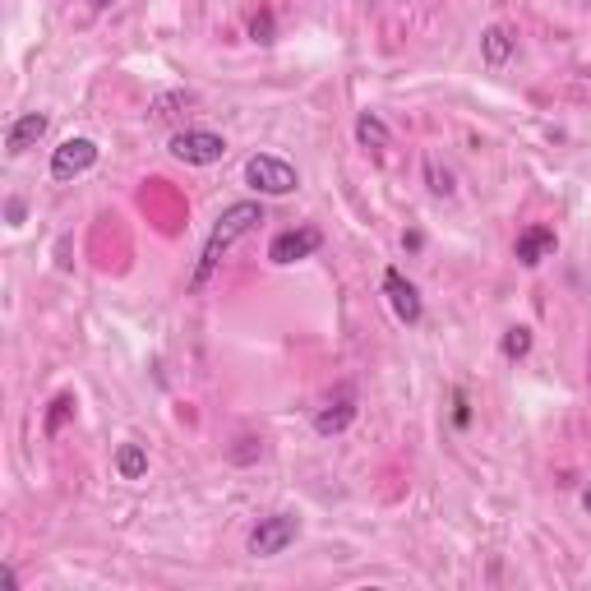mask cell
Returning <instances> with one entry per match:
<instances>
[{
  "label": "cell",
  "instance_id": "cell-1",
  "mask_svg": "<svg viewBox=\"0 0 591 591\" xmlns=\"http://www.w3.org/2000/svg\"><path fill=\"white\" fill-rule=\"evenodd\" d=\"M264 222V208L254 204V199H241V204H231L227 213L218 218V227H213V236H208L204 254H199V268H194V287H204L208 278H213V268L222 264V254L231 250V245L241 241L245 231H254Z\"/></svg>",
  "mask_w": 591,
  "mask_h": 591
},
{
  "label": "cell",
  "instance_id": "cell-2",
  "mask_svg": "<svg viewBox=\"0 0 591 591\" xmlns=\"http://www.w3.org/2000/svg\"><path fill=\"white\" fill-rule=\"evenodd\" d=\"M296 536H301V518H291V513H268V518H259L250 531V555L273 559V555H282L287 545H296Z\"/></svg>",
  "mask_w": 591,
  "mask_h": 591
},
{
  "label": "cell",
  "instance_id": "cell-3",
  "mask_svg": "<svg viewBox=\"0 0 591 591\" xmlns=\"http://www.w3.org/2000/svg\"><path fill=\"white\" fill-rule=\"evenodd\" d=\"M171 157L185 162V167H213L227 157V139L213 130H181L171 134Z\"/></svg>",
  "mask_w": 591,
  "mask_h": 591
},
{
  "label": "cell",
  "instance_id": "cell-4",
  "mask_svg": "<svg viewBox=\"0 0 591 591\" xmlns=\"http://www.w3.org/2000/svg\"><path fill=\"white\" fill-rule=\"evenodd\" d=\"M245 181H250L259 194H291L296 185H301V176H296V167L282 162V157L254 153L250 162H245Z\"/></svg>",
  "mask_w": 591,
  "mask_h": 591
},
{
  "label": "cell",
  "instance_id": "cell-5",
  "mask_svg": "<svg viewBox=\"0 0 591 591\" xmlns=\"http://www.w3.org/2000/svg\"><path fill=\"white\" fill-rule=\"evenodd\" d=\"M97 167V144L93 139H65L56 153H51V181H74L84 171Z\"/></svg>",
  "mask_w": 591,
  "mask_h": 591
},
{
  "label": "cell",
  "instance_id": "cell-6",
  "mask_svg": "<svg viewBox=\"0 0 591 591\" xmlns=\"http://www.w3.org/2000/svg\"><path fill=\"white\" fill-rule=\"evenodd\" d=\"M384 296H388V305H393V314H398L407 328H416L425 319V305H421V291L411 287L407 278H402L398 268H388L384 273Z\"/></svg>",
  "mask_w": 591,
  "mask_h": 591
},
{
  "label": "cell",
  "instance_id": "cell-7",
  "mask_svg": "<svg viewBox=\"0 0 591 591\" xmlns=\"http://www.w3.org/2000/svg\"><path fill=\"white\" fill-rule=\"evenodd\" d=\"M324 245V236L314 227H296V231H282V236H273V245H268V259L273 264H301V259H310L314 250Z\"/></svg>",
  "mask_w": 591,
  "mask_h": 591
},
{
  "label": "cell",
  "instance_id": "cell-8",
  "mask_svg": "<svg viewBox=\"0 0 591 591\" xmlns=\"http://www.w3.org/2000/svg\"><path fill=\"white\" fill-rule=\"evenodd\" d=\"M559 250V236L550 227H527L518 236V245H513V254H518V264L522 268H536V264H545L550 254Z\"/></svg>",
  "mask_w": 591,
  "mask_h": 591
},
{
  "label": "cell",
  "instance_id": "cell-9",
  "mask_svg": "<svg viewBox=\"0 0 591 591\" xmlns=\"http://www.w3.org/2000/svg\"><path fill=\"white\" fill-rule=\"evenodd\" d=\"M42 134H47V116H42V111H24V116L10 125V134H5V153L24 157L28 148H37V139H42Z\"/></svg>",
  "mask_w": 591,
  "mask_h": 591
},
{
  "label": "cell",
  "instance_id": "cell-10",
  "mask_svg": "<svg viewBox=\"0 0 591 591\" xmlns=\"http://www.w3.org/2000/svg\"><path fill=\"white\" fill-rule=\"evenodd\" d=\"M351 421H356V398H351V393H338V398L328 402V407H319V416H314V430H319L324 439H333V435H342Z\"/></svg>",
  "mask_w": 591,
  "mask_h": 591
},
{
  "label": "cell",
  "instance_id": "cell-11",
  "mask_svg": "<svg viewBox=\"0 0 591 591\" xmlns=\"http://www.w3.org/2000/svg\"><path fill=\"white\" fill-rule=\"evenodd\" d=\"M513 47H518V42H513V33H508L504 24H490L481 33V56H485V65H490V70H504L508 56H513Z\"/></svg>",
  "mask_w": 591,
  "mask_h": 591
},
{
  "label": "cell",
  "instance_id": "cell-12",
  "mask_svg": "<svg viewBox=\"0 0 591 591\" xmlns=\"http://www.w3.org/2000/svg\"><path fill=\"white\" fill-rule=\"evenodd\" d=\"M356 144L365 148V153H384L388 144H393V134H388V125L374 116V111H361L356 116Z\"/></svg>",
  "mask_w": 591,
  "mask_h": 591
},
{
  "label": "cell",
  "instance_id": "cell-13",
  "mask_svg": "<svg viewBox=\"0 0 591 591\" xmlns=\"http://www.w3.org/2000/svg\"><path fill=\"white\" fill-rule=\"evenodd\" d=\"M116 471H121V481H144L148 476V453L139 444H121L116 448Z\"/></svg>",
  "mask_w": 591,
  "mask_h": 591
},
{
  "label": "cell",
  "instance_id": "cell-14",
  "mask_svg": "<svg viewBox=\"0 0 591 591\" xmlns=\"http://www.w3.org/2000/svg\"><path fill=\"white\" fill-rule=\"evenodd\" d=\"M499 351H504L508 361H522V356L531 351V328H508L504 342H499Z\"/></svg>",
  "mask_w": 591,
  "mask_h": 591
},
{
  "label": "cell",
  "instance_id": "cell-15",
  "mask_svg": "<svg viewBox=\"0 0 591 591\" xmlns=\"http://www.w3.org/2000/svg\"><path fill=\"white\" fill-rule=\"evenodd\" d=\"M74 393H61V398L51 402V411H47V435H61V425H65V416H74Z\"/></svg>",
  "mask_w": 591,
  "mask_h": 591
},
{
  "label": "cell",
  "instance_id": "cell-16",
  "mask_svg": "<svg viewBox=\"0 0 591 591\" xmlns=\"http://www.w3.org/2000/svg\"><path fill=\"white\" fill-rule=\"evenodd\" d=\"M425 176H430V190H435V194H444V199H448V194H453V176H448V171L439 167L435 157L425 162Z\"/></svg>",
  "mask_w": 591,
  "mask_h": 591
},
{
  "label": "cell",
  "instance_id": "cell-17",
  "mask_svg": "<svg viewBox=\"0 0 591 591\" xmlns=\"http://www.w3.org/2000/svg\"><path fill=\"white\" fill-rule=\"evenodd\" d=\"M241 448H231V462H254L259 453H264V444L259 439H236Z\"/></svg>",
  "mask_w": 591,
  "mask_h": 591
},
{
  "label": "cell",
  "instance_id": "cell-18",
  "mask_svg": "<svg viewBox=\"0 0 591 591\" xmlns=\"http://www.w3.org/2000/svg\"><path fill=\"white\" fill-rule=\"evenodd\" d=\"M250 33H254V42H273V14H254V24H250Z\"/></svg>",
  "mask_w": 591,
  "mask_h": 591
},
{
  "label": "cell",
  "instance_id": "cell-19",
  "mask_svg": "<svg viewBox=\"0 0 591 591\" xmlns=\"http://www.w3.org/2000/svg\"><path fill=\"white\" fill-rule=\"evenodd\" d=\"M453 421H458V425H471V407H467V393H462V388L453 393Z\"/></svg>",
  "mask_w": 591,
  "mask_h": 591
},
{
  "label": "cell",
  "instance_id": "cell-20",
  "mask_svg": "<svg viewBox=\"0 0 591 591\" xmlns=\"http://www.w3.org/2000/svg\"><path fill=\"white\" fill-rule=\"evenodd\" d=\"M5 218H10V227H24L28 204H24V199H10V204H5Z\"/></svg>",
  "mask_w": 591,
  "mask_h": 591
},
{
  "label": "cell",
  "instance_id": "cell-21",
  "mask_svg": "<svg viewBox=\"0 0 591 591\" xmlns=\"http://www.w3.org/2000/svg\"><path fill=\"white\" fill-rule=\"evenodd\" d=\"M88 5H93V10L102 14V10H111V5H116V0H88Z\"/></svg>",
  "mask_w": 591,
  "mask_h": 591
},
{
  "label": "cell",
  "instance_id": "cell-22",
  "mask_svg": "<svg viewBox=\"0 0 591 591\" xmlns=\"http://www.w3.org/2000/svg\"><path fill=\"white\" fill-rule=\"evenodd\" d=\"M582 513H587V518H591V485H587V490H582Z\"/></svg>",
  "mask_w": 591,
  "mask_h": 591
}]
</instances>
